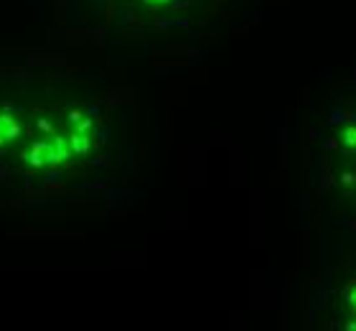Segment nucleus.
<instances>
[{
	"label": "nucleus",
	"mask_w": 356,
	"mask_h": 331,
	"mask_svg": "<svg viewBox=\"0 0 356 331\" xmlns=\"http://www.w3.org/2000/svg\"><path fill=\"white\" fill-rule=\"evenodd\" d=\"M71 143H74V150H77V153H84V150L89 148L87 135H74V138H71Z\"/></svg>",
	"instance_id": "obj_1"
},
{
	"label": "nucleus",
	"mask_w": 356,
	"mask_h": 331,
	"mask_svg": "<svg viewBox=\"0 0 356 331\" xmlns=\"http://www.w3.org/2000/svg\"><path fill=\"white\" fill-rule=\"evenodd\" d=\"M344 141H346V145H354L356 148V127H346L344 130Z\"/></svg>",
	"instance_id": "obj_2"
},
{
	"label": "nucleus",
	"mask_w": 356,
	"mask_h": 331,
	"mask_svg": "<svg viewBox=\"0 0 356 331\" xmlns=\"http://www.w3.org/2000/svg\"><path fill=\"white\" fill-rule=\"evenodd\" d=\"M346 301L351 303V306H356V288H354V291H348V293H346Z\"/></svg>",
	"instance_id": "obj_3"
},
{
	"label": "nucleus",
	"mask_w": 356,
	"mask_h": 331,
	"mask_svg": "<svg viewBox=\"0 0 356 331\" xmlns=\"http://www.w3.org/2000/svg\"><path fill=\"white\" fill-rule=\"evenodd\" d=\"M354 181H356L354 174H344V184H354Z\"/></svg>",
	"instance_id": "obj_4"
},
{
	"label": "nucleus",
	"mask_w": 356,
	"mask_h": 331,
	"mask_svg": "<svg viewBox=\"0 0 356 331\" xmlns=\"http://www.w3.org/2000/svg\"><path fill=\"white\" fill-rule=\"evenodd\" d=\"M148 6H160V3H168V0H145Z\"/></svg>",
	"instance_id": "obj_5"
},
{
	"label": "nucleus",
	"mask_w": 356,
	"mask_h": 331,
	"mask_svg": "<svg viewBox=\"0 0 356 331\" xmlns=\"http://www.w3.org/2000/svg\"><path fill=\"white\" fill-rule=\"evenodd\" d=\"M354 311H356V306H354Z\"/></svg>",
	"instance_id": "obj_6"
}]
</instances>
